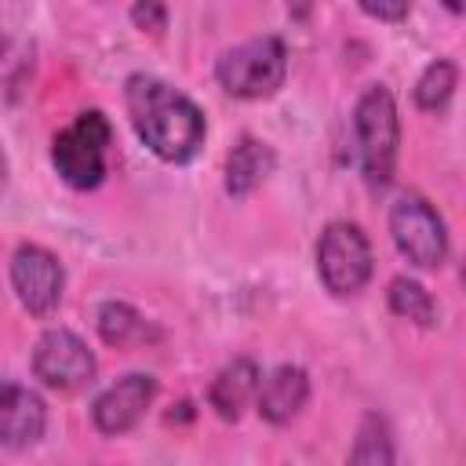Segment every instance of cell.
<instances>
[{
    "mask_svg": "<svg viewBox=\"0 0 466 466\" xmlns=\"http://www.w3.org/2000/svg\"><path fill=\"white\" fill-rule=\"evenodd\" d=\"M124 102H127L135 135L146 142V149L153 157H160L167 164H186L200 153L204 135H208L204 113L189 95H182L167 80L135 73V76H127Z\"/></svg>",
    "mask_w": 466,
    "mask_h": 466,
    "instance_id": "cell-1",
    "label": "cell"
},
{
    "mask_svg": "<svg viewBox=\"0 0 466 466\" xmlns=\"http://www.w3.org/2000/svg\"><path fill=\"white\" fill-rule=\"evenodd\" d=\"M353 131H357V153H360V171L371 189H382L393 178L397 164V142H400V124H397V102L390 87L375 84L357 98L353 109Z\"/></svg>",
    "mask_w": 466,
    "mask_h": 466,
    "instance_id": "cell-2",
    "label": "cell"
},
{
    "mask_svg": "<svg viewBox=\"0 0 466 466\" xmlns=\"http://www.w3.org/2000/svg\"><path fill=\"white\" fill-rule=\"evenodd\" d=\"M113 142V124L102 109H84L51 142V164L73 189H95L106 178V149Z\"/></svg>",
    "mask_w": 466,
    "mask_h": 466,
    "instance_id": "cell-3",
    "label": "cell"
},
{
    "mask_svg": "<svg viewBox=\"0 0 466 466\" xmlns=\"http://www.w3.org/2000/svg\"><path fill=\"white\" fill-rule=\"evenodd\" d=\"M288 73V51L280 36H255L226 47L215 62V80L233 98H269L280 91Z\"/></svg>",
    "mask_w": 466,
    "mask_h": 466,
    "instance_id": "cell-4",
    "label": "cell"
},
{
    "mask_svg": "<svg viewBox=\"0 0 466 466\" xmlns=\"http://www.w3.org/2000/svg\"><path fill=\"white\" fill-rule=\"evenodd\" d=\"M390 233L397 251L419 266V269H437L448 258V229L444 218L433 211V204L422 193H400L390 204Z\"/></svg>",
    "mask_w": 466,
    "mask_h": 466,
    "instance_id": "cell-5",
    "label": "cell"
},
{
    "mask_svg": "<svg viewBox=\"0 0 466 466\" xmlns=\"http://www.w3.org/2000/svg\"><path fill=\"white\" fill-rule=\"evenodd\" d=\"M371 244L360 226L331 222L317 240V273L331 295H357L371 280Z\"/></svg>",
    "mask_w": 466,
    "mask_h": 466,
    "instance_id": "cell-6",
    "label": "cell"
},
{
    "mask_svg": "<svg viewBox=\"0 0 466 466\" xmlns=\"http://www.w3.org/2000/svg\"><path fill=\"white\" fill-rule=\"evenodd\" d=\"M33 371L44 386L69 393L95 379V353L69 328H47L33 346Z\"/></svg>",
    "mask_w": 466,
    "mask_h": 466,
    "instance_id": "cell-7",
    "label": "cell"
},
{
    "mask_svg": "<svg viewBox=\"0 0 466 466\" xmlns=\"http://www.w3.org/2000/svg\"><path fill=\"white\" fill-rule=\"evenodd\" d=\"M11 288L33 317H47L62 302L66 269H62L58 255H51L47 248L18 244V251L11 255Z\"/></svg>",
    "mask_w": 466,
    "mask_h": 466,
    "instance_id": "cell-8",
    "label": "cell"
},
{
    "mask_svg": "<svg viewBox=\"0 0 466 466\" xmlns=\"http://www.w3.org/2000/svg\"><path fill=\"white\" fill-rule=\"evenodd\" d=\"M157 397V379L146 375V371H131L124 379H116L113 386H106L98 397H95V408H91V419L102 433L116 437V433H127L142 415L146 408L153 404Z\"/></svg>",
    "mask_w": 466,
    "mask_h": 466,
    "instance_id": "cell-9",
    "label": "cell"
},
{
    "mask_svg": "<svg viewBox=\"0 0 466 466\" xmlns=\"http://www.w3.org/2000/svg\"><path fill=\"white\" fill-rule=\"evenodd\" d=\"M47 408L40 393L18 382H0V444L7 448H29L44 437Z\"/></svg>",
    "mask_w": 466,
    "mask_h": 466,
    "instance_id": "cell-10",
    "label": "cell"
},
{
    "mask_svg": "<svg viewBox=\"0 0 466 466\" xmlns=\"http://www.w3.org/2000/svg\"><path fill=\"white\" fill-rule=\"evenodd\" d=\"M309 397V375L299 368V364H280L273 368L262 382H258V393H255V404H258V415L273 426H284L291 422L302 404Z\"/></svg>",
    "mask_w": 466,
    "mask_h": 466,
    "instance_id": "cell-11",
    "label": "cell"
},
{
    "mask_svg": "<svg viewBox=\"0 0 466 466\" xmlns=\"http://www.w3.org/2000/svg\"><path fill=\"white\" fill-rule=\"evenodd\" d=\"M258 382H262L258 364H255L251 357H233V360L211 379L208 400H211V408H215L226 422H237V419L244 415V408L255 400Z\"/></svg>",
    "mask_w": 466,
    "mask_h": 466,
    "instance_id": "cell-12",
    "label": "cell"
},
{
    "mask_svg": "<svg viewBox=\"0 0 466 466\" xmlns=\"http://www.w3.org/2000/svg\"><path fill=\"white\" fill-rule=\"evenodd\" d=\"M273 167H277L273 149H269L262 138L244 135V138L229 149V157H226V193L248 197L251 189H258V186L273 175Z\"/></svg>",
    "mask_w": 466,
    "mask_h": 466,
    "instance_id": "cell-13",
    "label": "cell"
},
{
    "mask_svg": "<svg viewBox=\"0 0 466 466\" xmlns=\"http://www.w3.org/2000/svg\"><path fill=\"white\" fill-rule=\"evenodd\" d=\"M95 324H98L102 342L116 346V350H127V346H138L149 339V320L127 302H102Z\"/></svg>",
    "mask_w": 466,
    "mask_h": 466,
    "instance_id": "cell-14",
    "label": "cell"
},
{
    "mask_svg": "<svg viewBox=\"0 0 466 466\" xmlns=\"http://www.w3.org/2000/svg\"><path fill=\"white\" fill-rule=\"evenodd\" d=\"M346 466H393V441H390V426L382 415L368 411L360 419V430H357Z\"/></svg>",
    "mask_w": 466,
    "mask_h": 466,
    "instance_id": "cell-15",
    "label": "cell"
},
{
    "mask_svg": "<svg viewBox=\"0 0 466 466\" xmlns=\"http://www.w3.org/2000/svg\"><path fill=\"white\" fill-rule=\"evenodd\" d=\"M386 299H390V309H393L397 317H404V320H411V324H419V328H430V324L437 320V302H433V295H430L419 280H411V277L390 280Z\"/></svg>",
    "mask_w": 466,
    "mask_h": 466,
    "instance_id": "cell-16",
    "label": "cell"
},
{
    "mask_svg": "<svg viewBox=\"0 0 466 466\" xmlns=\"http://www.w3.org/2000/svg\"><path fill=\"white\" fill-rule=\"evenodd\" d=\"M455 84H459V69H455V62H448V58H433V62L422 69V76L415 80V106L426 109V113L444 109L448 98H451V91H455Z\"/></svg>",
    "mask_w": 466,
    "mask_h": 466,
    "instance_id": "cell-17",
    "label": "cell"
},
{
    "mask_svg": "<svg viewBox=\"0 0 466 466\" xmlns=\"http://www.w3.org/2000/svg\"><path fill=\"white\" fill-rule=\"evenodd\" d=\"M131 22H135L138 29H149L153 36H160V33L167 29V7H164V4H153V0L135 4V7H131Z\"/></svg>",
    "mask_w": 466,
    "mask_h": 466,
    "instance_id": "cell-18",
    "label": "cell"
},
{
    "mask_svg": "<svg viewBox=\"0 0 466 466\" xmlns=\"http://www.w3.org/2000/svg\"><path fill=\"white\" fill-rule=\"evenodd\" d=\"M360 11L371 15V18H390V22L408 18V4H404V0H397V4H371V0H364Z\"/></svg>",
    "mask_w": 466,
    "mask_h": 466,
    "instance_id": "cell-19",
    "label": "cell"
},
{
    "mask_svg": "<svg viewBox=\"0 0 466 466\" xmlns=\"http://www.w3.org/2000/svg\"><path fill=\"white\" fill-rule=\"evenodd\" d=\"M4 186H7V157L0 149V193H4Z\"/></svg>",
    "mask_w": 466,
    "mask_h": 466,
    "instance_id": "cell-20",
    "label": "cell"
}]
</instances>
